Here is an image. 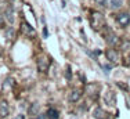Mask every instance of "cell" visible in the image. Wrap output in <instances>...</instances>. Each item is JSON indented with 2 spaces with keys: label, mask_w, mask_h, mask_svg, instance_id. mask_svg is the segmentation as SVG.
Instances as JSON below:
<instances>
[{
  "label": "cell",
  "mask_w": 130,
  "mask_h": 119,
  "mask_svg": "<svg viewBox=\"0 0 130 119\" xmlns=\"http://www.w3.org/2000/svg\"><path fill=\"white\" fill-rule=\"evenodd\" d=\"M91 26L93 28H100V26H105V20L103 17V14L100 12H93L91 15Z\"/></svg>",
  "instance_id": "obj_1"
},
{
  "label": "cell",
  "mask_w": 130,
  "mask_h": 119,
  "mask_svg": "<svg viewBox=\"0 0 130 119\" xmlns=\"http://www.w3.org/2000/svg\"><path fill=\"white\" fill-rule=\"evenodd\" d=\"M48 67H50V60H48L47 57H44V55H40V57L38 58V68H39V71L47 72Z\"/></svg>",
  "instance_id": "obj_2"
},
{
  "label": "cell",
  "mask_w": 130,
  "mask_h": 119,
  "mask_svg": "<svg viewBox=\"0 0 130 119\" xmlns=\"http://www.w3.org/2000/svg\"><path fill=\"white\" fill-rule=\"evenodd\" d=\"M116 22L122 28L127 26V25L130 24V15L127 14V12H120V14L116 15Z\"/></svg>",
  "instance_id": "obj_3"
},
{
  "label": "cell",
  "mask_w": 130,
  "mask_h": 119,
  "mask_svg": "<svg viewBox=\"0 0 130 119\" xmlns=\"http://www.w3.org/2000/svg\"><path fill=\"white\" fill-rule=\"evenodd\" d=\"M105 40H107V43H108L109 46H116L118 43H119V37H118L111 29L108 31L107 36H105Z\"/></svg>",
  "instance_id": "obj_4"
},
{
  "label": "cell",
  "mask_w": 130,
  "mask_h": 119,
  "mask_svg": "<svg viewBox=\"0 0 130 119\" xmlns=\"http://www.w3.org/2000/svg\"><path fill=\"white\" fill-rule=\"evenodd\" d=\"M105 54H107L108 61L113 62V64H116L118 60H119V54H118V51H116V50H113V49H108Z\"/></svg>",
  "instance_id": "obj_5"
},
{
  "label": "cell",
  "mask_w": 130,
  "mask_h": 119,
  "mask_svg": "<svg viewBox=\"0 0 130 119\" xmlns=\"http://www.w3.org/2000/svg\"><path fill=\"white\" fill-rule=\"evenodd\" d=\"M80 97H82V92L80 90H72V92L69 93V101L71 102H78L80 100Z\"/></svg>",
  "instance_id": "obj_6"
},
{
  "label": "cell",
  "mask_w": 130,
  "mask_h": 119,
  "mask_svg": "<svg viewBox=\"0 0 130 119\" xmlns=\"http://www.w3.org/2000/svg\"><path fill=\"white\" fill-rule=\"evenodd\" d=\"M105 101H107L108 105H115L116 104V96L113 92H108L107 96H105Z\"/></svg>",
  "instance_id": "obj_7"
},
{
  "label": "cell",
  "mask_w": 130,
  "mask_h": 119,
  "mask_svg": "<svg viewBox=\"0 0 130 119\" xmlns=\"http://www.w3.org/2000/svg\"><path fill=\"white\" fill-rule=\"evenodd\" d=\"M46 116H47V119H58L60 118V112L55 108H48L47 112H46Z\"/></svg>",
  "instance_id": "obj_8"
},
{
  "label": "cell",
  "mask_w": 130,
  "mask_h": 119,
  "mask_svg": "<svg viewBox=\"0 0 130 119\" xmlns=\"http://www.w3.org/2000/svg\"><path fill=\"white\" fill-rule=\"evenodd\" d=\"M4 18H6V20H7L10 24L14 22V8H13V7H8L7 10H6V12H4Z\"/></svg>",
  "instance_id": "obj_9"
},
{
  "label": "cell",
  "mask_w": 130,
  "mask_h": 119,
  "mask_svg": "<svg viewBox=\"0 0 130 119\" xmlns=\"http://www.w3.org/2000/svg\"><path fill=\"white\" fill-rule=\"evenodd\" d=\"M93 115H94L95 119H105L107 118V112H105L103 108H95L94 112H93Z\"/></svg>",
  "instance_id": "obj_10"
},
{
  "label": "cell",
  "mask_w": 130,
  "mask_h": 119,
  "mask_svg": "<svg viewBox=\"0 0 130 119\" xmlns=\"http://www.w3.org/2000/svg\"><path fill=\"white\" fill-rule=\"evenodd\" d=\"M108 3H109V8H111V10H118V8L122 7L123 0H108Z\"/></svg>",
  "instance_id": "obj_11"
},
{
  "label": "cell",
  "mask_w": 130,
  "mask_h": 119,
  "mask_svg": "<svg viewBox=\"0 0 130 119\" xmlns=\"http://www.w3.org/2000/svg\"><path fill=\"white\" fill-rule=\"evenodd\" d=\"M8 112H10L8 104L6 101H2V102H0V115H2V116H7Z\"/></svg>",
  "instance_id": "obj_12"
},
{
  "label": "cell",
  "mask_w": 130,
  "mask_h": 119,
  "mask_svg": "<svg viewBox=\"0 0 130 119\" xmlns=\"http://www.w3.org/2000/svg\"><path fill=\"white\" fill-rule=\"evenodd\" d=\"M22 31H24V33H25V35H33V33H35V31H33V28L30 26L28 22H24L22 24Z\"/></svg>",
  "instance_id": "obj_13"
},
{
  "label": "cell",
  "mask_w": 130,
  "mask_h": 119,
  "mask_svg": "<svg viewBox=\"0 0 130 119\" xmlns=\"http://www.w3.org/2000/svg\"><path fill=\"white\" fill-rule=\"evenodd\" d=\"M39 109H40L39 104H36V102H35V104H32L29 107V115H30V116H36V115L39 114Z\"/></svg>",
  "instance_id": "obj_14"
},
{
  "label": "cell",
  "mask_w": 130,
  "mask_h": 119,
  "mask_svg": "<svg viewBox=\"0 0 130 119\" xmlns=\"http://www.w3.org/2000/svg\"><path fill=\"white\" fill-rule=\"evenodd\" d=\"M14 36H15L14 28H13V26L7 28V29H6V37H7V39H14Z\"/></svg>",
  "instance_id": "obj_15"
},
{
  "label": "cell",
  "mask_w": 130,
  "mask_h": 119,
  "mask_svg": "<svg viewBox=\"0 0 130 119\" xmlns=\"http://www.w3.org/2000/svg\"><path fill=\"white\" fill-rule=\"evenodd\" d=\"M13 84H14V80L11 79V78H7V79H6V82H4V87H13Z\"/></svg>",
  "instance_id": "obj_16"
},
{
  "label": "cell",
  "mask_w": 130,
  "mask_h": 119,
  "mask_svg": "<svg viewBox=\"0 0 130 119\" xmlns=\"http://www.w3.org/2000/svg\"><path fill=\"white\" fill-rule=\"evenodd\" d=\"M65 76H67V79H68V80L72 79V72H71V67H69V65L67 67V72H65Z\"/></svg>",
  "instance_id": "obj_17"
},
{
  "label": "cell",
  "mask_w": 130,
  "mask_h": 119,
  "mask_svg": "<svg viewBox=\"0 0 130 119\" xmlns=\"http://www.w3.org/2000/svg\"><path fill=\"white\" fill-rule=\"evenodd\" d=\"M95 3H97L100 7H105V4H107V0H95Z\"/></svg>",
  "instance_id": "obj_18"
},
{
  "label": "cell",
  "mask_w": 130,
  "mask_h": 119,
  "mask_svg": "<svg viewBox=\"0 0 130 119\" xmlns=\"http://www.w3.org/2000/svg\"><path fill=\"white\" fill-rule=\"evenodd\" d=\"M101 68L104 69V72H105V73H108V72L111 71V68H112V67H111V65H101Z\"/></svg>",
  "instance_id": "obj_19"
},
{
  "label": "cell",
  "mask_w": 130,
  "mask_h": 119,
  "mask_svg": "<svg viewBox=\"0 0 130 119\" xmlns=\"http://www.w3.org/2000/svg\"><path fill=\"white\" fill-rule=\"evenodd\" d=\"M122 49L123 50H127V49H130V42H125L122 44Z\"/></svg>",
  "instance_id": "obj_20"
},
{
  "label": "cell",
  "mask_w": 130,
  "mask_h": 119,
  "mask_svg": "<svg viewBox=\"0 0 130 119\" xmlns=\"http://www.w3.org/2000/svg\"><path fill=\"white\" fill-rule=\"evenodd\" d=\"M35 118L36 119H47V116H46V115H43V114H38Z\"/></svg>",
  "instance_id": "obj_21"
},
{
  "label": "cell",
  "mask_w": 130,
  "mask_h": 119,
  "mask_svg": "<svg viewBox=\"0 0 130 119\" xmlns=\"http://www.w3.org/2000/svg\"><path fill=\"white\" fill-rule=\"evenodd\" d=\"M43 35H44V37H47L48 36V32H47V28H43Z\"/></svg>",
  "instance_id": "obj_22"
},
{
  "label": "cell",
  "mask_w": 130,
  "mask_h": 119,
  "mask_svg": "<svg viewBox=\"0 0 130 119\" xmlns=\"http://www.w3.org/2000/svg\"><path fill=\"white\" fill-rule=\"evenodd\" d=\"M14 119H25V115H22V114H20V115H17Z\"/></svg>",
  "instance_id": "obj_23"
},
{
  "label": "cell",
  "mask_w": 130,
  "mask_h": 119,
  "mask_svg": "<svg viewBox=\"0 0 130 119\" xmlns=\"http://www.w3.org/2000/svg\"><path fill=\"white\" fill-rule=\"evenodd\" d=\"M118 86H119V87H122V89H127V86H126V84H123V83H118Z\"/></svg>",
  "instance_id": "obj_24"
},
{
  "label": "cell",
  "mask_w": 130,
  "mask_h": 119,
  "mask_svg": "<svg viewBox=\"0 0 130 119\" xmlns=\"http://www.w3.org/2000/svg\"><path fill=\"white\" fill-rule=\"evenodd\" d=\"M2 26H3V15L0 14V28H2Z\"/></svg>",
  "instance_id": "obj_25"
},
{
  "label": "cell",
  "mask_w": 130,
  "mask_h": 119,
  "mask_svg": "<svg viewBox=\"0 0 130 119\" xmlns=\"http://www.w3.org/2000/svg\"><path fill=\"white\" fill-rule=\"evenodd\" d=\"M129 67H130V62H129Z\"/></svg>",
  "instance_id": "obj_26"
}]
</instances>
